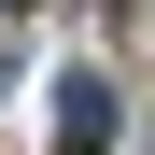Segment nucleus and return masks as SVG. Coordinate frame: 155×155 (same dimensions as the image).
I'll return each mask as SVG.
<instances>
[{
  "label": "nucleus",
  "mask_w": 155,
  "mask_h": 155,
  "mask_svg": "<svg viewBox=\"0 0 155 155\" xmlns=\"http://www.w3.org/2000/svg\"><path fill=\"white\" fill-rule=\"evenodd\" d=\"M42 127H57L71 155H113V127H127V99H113V71H85V57H57V85H42Z\"/></svg>",
  "instance_id": "nucleus-1"
},
{
  "label": "nucleus",
  "mask_w": 155,
  "mask_h": 155,
  "mask_svg": "<svg viewBox=\"0 0 155 155\" xmlns=\"http://www.w3.org/2000/svg\"><path fill=\"white\" fill-rule=\"evenodd\" d=\"M0 14H14V0H0Z\"/></svg>",
  "instance_id": "nucleus-2"
}]
</instances>
